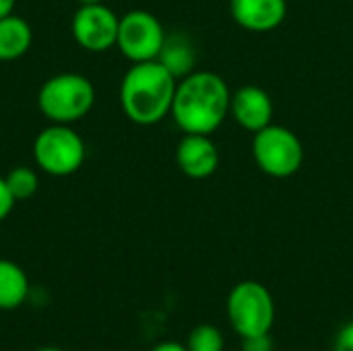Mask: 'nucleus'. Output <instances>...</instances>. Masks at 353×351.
Returning <instances> with one entry per match:
<instances>
[{
    "label": "nucleus",
    "instance_id": "f257e3e1",
    "mask_svg": "<svg viewBox=\"0 0 353 351\" xmlns=\"http://www.w3.org/2000/svg\"><path fill=\"white\" fill-rule=\"evenodd\" d=\"M232 91L211 70H192L176 85L172 118L184 134H213L230 114Z\"/></svg>",
    "mask_w": 353,
    "mask_h": 351
},
{
    "label": "nucleus",
    "instance_id": "f03ea898",
    "mask_svg": "<svg viewBox=\"0 0 353 351\" xmlns=\"http://www.w3.org/2000/svg\"><path fill=\"white\" fill-rule=\"evenodd\" d=\"M178 79L159 62L132 64L120 83V106L124 116L139 126L159 124L170 116Z\"/></svg>",
    "mask_w": 353,
    "mask_h": 351
},
{
    "label": "nucleus",
    "instance_id": "7ed1b4c3",
    "mask_svg": "<svg viewBox=\"0 0 353 351\" xmlns=\"http://www.w3.org/2000/svg\"><path fill=\"white\" fill-rule=\"evenodd\" d=\"M93 83L79 72H60L50 77L37 93L39 112L54 124H74L95 106Z\"/></svg>",
    "mask_w": 353,
    "mask_h": 351
},
{
    "label": "nucleus",
    "instance_id": "20e7f679",
    "mask_svg": "<svg viewBox=\"0 0 353 351\" xmlns=\"http://www.w3.org/2000/svg\"><path fill=\"white\" fill-rule=\"evenodd\" d=\"M35 166L54 178L77 174L87 159V145L70 124L50 122L33 141Z\"/></svg>",
    "mask_w": 353,
    "mask_h": 351
},
{
    "label": "nucleus",
    "instance_id": "39448f33",
    "mask_svg": "<svg viewBox=\"0 0 353 351\" xmlns=\"http://www.w3.org/2000/svg\"><path fill=\"white\" fill-rule=\"evenodd\" d=\"M228 321L234 333L242 337L271 333L275 325V300L267 285L246 279L236 283L225 302Z\"/></svg>",
    "mask_w": 353,
    "mask_h": 351
},
{
    "label": "nucleus",
    "instance_id": "423d86ee",
    "mask_svg": "<svg viewBox=\"0 0 353 351\" xmlns=\"http://www.w3.org/2000/svg\"><path fill=\"white\" fill-rule=\"evenodd\" d=\"M252 157L267 176L292 178L304 163V145L294 130L271 122L254 132Z\"/></svg>",
    "mask_w": 353,
    "mask_h": 351
},
{
    "label": "nucleus",
    "instance_id": "0eeeda50",
    "mask_svg": "<svg viewBox=\"0 0 353 351\" xmlns=\"http://www.w3.org/2000/svg\"><path fill=\"white\" fill-rule=\"evenodd\" d=\"M165 35L168 33L161 21L153 12L134 8L120 17L116 48L132 64L149 62V60H157Z\"/></svg>",
    "mask_w": 353,
    "mask_h": 351
},
{
    "label": "nucleus",
    "instance_id": "6e6552de",
    "mask_svg": "<svg viewBox=\"0 0 353 351\" xmlns=\"http://www.w3.org/2000/svg\"><path fill=\"white\" fill-rule=\"evenodd\" d=\"M120 17L105 4H81L72 14V39L91 54L108 52L116 46Z\"/></svg>",
    "mask_w": 353,
    "mask_h": 351
},
{
    "label": "nucleus",
    "instance_id": "1a4fd4ad",
    "mask_svg": "<svg viewBox=\"0 0 353 351\" xmlns=\"http://www.w3.org/2000/svg\"><path fill=\"white\" fill-rule=\"evenodd\" d=\"M219 149L209 134H184L176 147L180 172L192 180H205L219 168Z\"/></svg>",
    "mask_w": 353,
    "mask_h": 351
},
{
    "label": "nucleus",
    "instance_id": "9d476101",
    "mask_svg": "<svg viewBox=\"0 0 353 351\" xmlns=\"http://www.w3.org/2000/svg\"><path fill=\"white\" fill-rule=\"evenodd\" d=\"M232 118L248 132H259L273 122V99L259 85H244L230 99Z\"/></svg>",
    "mask_w": 353,
    "mask_h": 351
},
{
    "label": "nucleus",
    "instance_id": "9b49d317",
    "mask_svg": "<svg viewBox=\"0 0 353 351\" xmlns=\"http://www.w3.org/2000/svg\"><path fill=\"white\" fill-rule=\"evenodd\" d=\"M230 14L242 29L267 33L285 21L288 0H230Z\"/></svg>",
    "mask_w": 353,
    "mask_h": 351
},
{
    "label": "nucleus",
    "instance_id": "f8f14e48",
    "mask_svg": "<svg viewBox=\"0 0 353 351\" xmlns=\"http://www.w3.org/2000/svg\"><path fill=\"white\" fill-rule=\"evenodd\" d=\"M33 43V29L31 25L10 12L0 19V62H12L23 58Z\"/></svg>",
    "mask_w": 353,
    "mask_h": 351
},
{
    "label": "nucleus",
    "instance_id": "ddd939ff",
    "mask_svg": "<svg viewBox=\"0 0 353 351\" xmlns=\"http://www.w3.org/2000/svg\"><path fill=\"white\" fill-rule=\"evenodd\" d=\"M157 60L180 81L182 77L190 74L196 64V50L188 35L184 33H170L165 35L163 48Z\"/></svg>",
    "mask_w": 353,
    "mask_h": 351
},
{
    "label": "nucleus",
    "instance_id": "4468645a",
    "mask_svg": "<svg viewBox=\"0 0 353 351\" xmlns=\"http://www.w3.org/2000/svg\"><path fill=\"white\" fill-rule=\"evenodd\" d=\"M29 296V277L12 261L0 259V310L19 308Z\"/></svg>",
    "mask_w": 353,
    "mask_h": 351
},
{
    "label": "nucleus",
    "instance_id": "2eb2a0df",
    "mask_svg": "<svg viewBox=\"0 0 353 351\" xmlns=\"http://www.w3.org/2000/svg\"><path fill=\"white\" fill-rule=\"evenodd\" d=\"M4 180H6V186H8L10 194L14 197V201H27L39 188L37 172L31 170L29 166H17V168H12L4 176Z\"/></svg>",
    "mask_w": 353,
    "mask_h": 351
},
{
    "label": "nucleus",
    "instance_id": "dca6fc26",
    "mask_svg": "<svg viewBox=\"0 0 353 351\" xmlns=\"http://www.w3.org/2000/svg\"><path fill=\"white\" fill-rule=\"evenodd\" d=\"M186 350L188 351H223L225 350V339L219 327L211 323L196 325L186 339Z\"/></svg>",
    "mask_w": 353,
    "mask_h": 351
},
{
    "label": "nucleus",
    "instance_id": "f3484780",
    "mask_svg": "<svg viewBox=\"0 0 353 351\" xmlns=\"http://www.w3.org/2000/svg\"><path fill=\"white\" fill-rule=\"evenodd\" d=\"M273 337L271 333H261V335H250L242 337V351H273Z\"/></svg>",
    "mask_w": 353,
    "mask_h": 351
},
{
    "label": "nucleus",
    "instance_id": "a211bd4d",
    "mask_svg": "<svg viewBox=\"0 0 353 351\" xmlns=\"http://www.w3.org/2000/svg\"><path fill=\"white\" fill-rule=\"evenodd\" d=\"M333 351H353V321L345 323L335 335Z\"/></svg>",
    "mask_w": 353,
    "mask_h": 351
},
{
    "label": "nucleus",
    "instance_id": "6ab92c4d",
    "mask_svg": "<svg viewBox=\"0 0 353 351\" xmlns=\"http://www.w3.org/2000/svg\"><path fill=\"white\" fill-rule=\"evenodd\" d=\"M14 197L10 194V190H8V186H6V180H4V176H0V221H4L8 215H10V211H12V207H14Z\"/></svg>",
    "mask_w": 353,
    "mask_h": 351
},
{
    "label": "nucleus",
    "instance_id": "aec40b11",
    "mask_svg": "<svg viewBox=\"0 0 353 351\" xmlns=\"http://www.w3.org/2000/svg\"><path fill=\"white\" fill-rule=\"evenodd\" d=\"M149 351H188V350H186V345H182V343H178V341H161V343H157L155 348H151Z\"/></svg>",
    "mask_w": 353,
    "mask_h": 351
},
{
    "label": "nucleus",
    "instance_id": "412c9836",
    "mask_svg": "<svg viewBox=\"0 0 353 351\" xmlns=\"http://www.w3.org/2000/svg\"><path fill=\"white\" fill-rule=\"evenodd\" d=\"M14 4H17V0H0V19L14 12Z\"/></svg>",
    "mask_w": 353,
    "mask_h": 351
},
{
    "label": "nucleus",
    "instance_id": "4be33fe9",
    "mask_svg": "<svg viewBox=\"0 0 353 351\" xmlns=\"http://www.w3.org/2000/svg\"><path fill=\"white\" fill-rule=\"evenodd\" d=\"M79 2V6L81 4H97V2H101V0H77Z\"/></svg>",
    "mask_w": 353,
    "mask_h": 351
},
{
    "label": "nucleus",
    "instance_id": "5701e85b",
    "mask_svg": "<svg viewBox=\"0 0 353 351\" xmlns=\"http://www.w3.org/2000/svg\"><path fill=\"white\" fill-rule=\"evenodd\" d=\"M37 351H64V350H60V348H41V350H37Z\"/></svg>",
    "mask_w": 353,
    "mask_h": 351
}]
</instances>
